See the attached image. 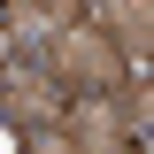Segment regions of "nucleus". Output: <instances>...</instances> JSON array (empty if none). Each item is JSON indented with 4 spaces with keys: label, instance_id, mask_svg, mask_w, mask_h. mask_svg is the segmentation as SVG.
Returning a JSON list of instances; mask_svg holds the SVG:
<instances>
[{
    "label": "nucleus",
    "instance_id": "1",
    "mask_svg": "<svg viewBox=\"0 0 154 154\" xmlns=\"http://www.w3.org/2000/svg\"><path fill=\"white\" fill-rule=\"evenodd\" d=\"M123 69H131V62H123V46H116L93 16H77L69 31L46 46V77H54L69 100H77V93H123Z\"/></svg>",
    "mask_w": 154,
    "mask_h": 154
},
{
    "label": "nucleus",
    "instance_id": "2",
    "mask_svg": "<svg viewBox=\"0 0 154 154\" xmlns=\"http://www.w3.org/2000/svg\"><path fill=\"white\" fill-rule=\"evenodd\" d=\"M62 131H69L85 154H131V139H139L116 93H77L69 108H62Z\"/></svg>",
    "mask_w": 154,
    "mask_h": 154
},
{
    "label": "nucleus",
    "instance_id": "3",
    "mask_svg": "<svg viewBox=\"0 0 154 154\" xmlns=\"http://www.w3.org/2000/svg\"><path fill=\"white\" fill-rule=\"evenodd\" d=\"M62 108H69V93L46 69H0V116L16 131H46V123H62Z\"/></svg>",
    "mask_w": 154,
    "mask_h": 154
},
{
    "label": "nucleus",
    "instance_id": "4",
    "mask_svg": "<svg viewBox=\"0 0 154 154\" xmlns=\"http://www.w3.org/2000/svg\"><path fill=\"white\" fill-rule=\"evenodd\" d=\"M77 16H85L77 0H0V38L8 46H54Z\"/></svg>",
    "mask_w": 154,
    "mask_h": 154
},
{
    "label": "nucleus",
    "instance_id": "5",
    "mask_svg": "<svg viewBox=\"0 0 154 154\" xmlns=\"http://www.w3.org/2000/svg\"><path fill=\"white\" fill-rule=\"evenodd\" d=\"M93 23L123 46V62H131V54L154 62V0H100V16H93Z\"/></svg>",
    "mask_w": 154,
    "mask_h": 154
},
{
    "label": "nucleus",
    "instance_id": "6",
    "mask_svg": "<svg viewBox=\"0 0 154 154\" xmlns=\"http://www.w3.org/2000/svg\"><path fill=\"white\" fill-rule=\"evenodd\" d=\"M23 154H85L62 123H46V131H23Z\"/></svg>",
    "mask_w": 154,
    "mask_h": 154
}]
</instances>
